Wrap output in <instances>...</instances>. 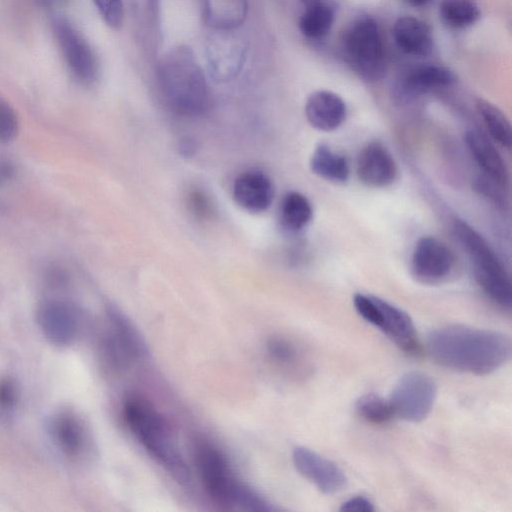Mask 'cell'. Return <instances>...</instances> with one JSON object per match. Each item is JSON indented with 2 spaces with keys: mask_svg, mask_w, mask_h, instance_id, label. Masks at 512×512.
<instances>
[{
  "mask_svg": "<svg viewBox=\"0 0 512 512\" xmlns=\"http://www.w3.org/2000/svg\"><path fill=\"white\" fill-rule=\"evenodd\" d=\"M392 35L398 48L406 54L425 57L433 50V36L430 27L416 17L398 18L393 25Z\"/></svg>",
  "mask_w": 512,
  "mask_h": 512,
  "instance_id": "obj_21",
  "label": "cell"
},
{
  "mask_svg": "<svg viewBox=\"0 0 512 512\" xmlns=\"http://www.w3.org/2000/svg\"><path fill=\"white\" fill-rule=\"evenodd\" d=\"M407 4L413 7H422L427 5L432 0H404Z\"/></svg>",
  "mask_w": 512,
  "mask_h": 512,
  "instance_id": "obj_38",
  "label": "cell"
},
{
  "mask_svg": "<svg viewBox=\"0 0 512 512\" xmlns=\"http://www.w3.org/2000/svg\"><path fill=\"white\" fill-rule=\"evenodd\" d=\"M313 217V207L309 199L297 191L288 192L281 203L280 218L289 231L305 228Z\"/></svg>",
  "mask_w": 512,
  "mask_h": 512,
  "instance_id": "obj_27",
  "label": "cell"
},
{
  "mask_svg": "<svg viewBox=\"0 0 512 512\" xmlns=\"http://www.w3.org/2000/svg\"><path fill=\"white\" fill-rule=\"evenodd\" d=\"M464 140L472 159L482 173L481 176L507 190L509 170L494 142L477 129L468 130Z\"/></svg>",
  "mask_w": 512,
  "mask_h": 512,
  "instance_id": "obj_17",
  "label": "cell"
},
{
  "mask_svg": "<svg viewBox=\"0 0 512 512\" xmlns=\"http://www.w3.org/2000/svg\"><path fill=\"white\" fill-rule=\"evenodd\" d=\"M346 62L362 79L375 82L386 72L385 49L378 23L360 17L347 28L342 39Z\"/></svg>",
  "mask_w": 512,
  "mask_h": 512,
  "instance_id": "obj_6",
  "label": "cell"
},
{
  "mask_svg": "<svg viewBox=\"0 0 512 512\" xmlns=\"http://www.w3.org/2000/svg\"><path fill=\"white\" fill-rule=\"evenodd\" d=\"M124 420L147 452L181 482L189 480V470L164 417L145 399L132 396L123 406Z\"/></svg>",
  "mask_w": 512,
  "mask_h": 512,
  "instance_id": "obj_3",
  "label": "cell"
},
{
  "mask_svg": "<svg viewBox=\"0 0 512 512\" xmlns=\"http://www.w3.org/2000/svg\"><path fill=\"white\" fill-rule=\"evenodd\" d=\"M355 409L361 418L372 424H384L394 416L389 399L374 393L358 398Z\"/></svg>",
  "mask_w": 512,
  "mask_h": 512,
  "instance_id": "obj_29",
  "label": "cell"
},
{
  "mask_svg": "<svg viewBox=\"0 0 512 512\" xmlns=\"http://www.w3.org/2000/svg\"><path fill=\"white\" fill-rule=\"evenodd\" d=\"M436 397L437 385L434 379L423 372L411 371L397 381L389 402L395 416L416 423L429 415Z\"/></svg>",
  "mask_w": 512,
  "mask_h": 512,
  "instance_id": "obj_10",
  "label": "cell"
},
{
  "mask_svg": "<svg viewBox=\"0 0 512 512\" xmlns=\"http://www.w3.org/2000/svg\"><path fill=\"white\" fill-rule=\"evenodd\" d=\"M453 231L472 261L475 279L487 297L503 309L512 306L511 278L488 241L469 223L456 219Z\"/></svg>",
  "mask_w": 512,
  "mask_h": 512,
  "instance_id": "obj_5",
  "label": "cell"
},
{
  "mask_svg": "<svg viewBox=\"0 0 512 512\" xmlns=\"http://www.w3.org/2000/svg\"><path fill=\"white\" fill-rule=\"evenodd\" d=\"M356 173L364 185L383 188L396 181L398 167L390 151L382 143L372 141L361 149L357 157Z\"/></svg>",
  "mask_w": 512,
  "mask_h": 512,
  "instance_id": "obj_15",
  "label": "cell"
},
{
  "mask_svg": "<svg viewBox=\"0 0 512 512\" xmlns=\"http://www.w3.org/2000/svg\"><path fill=\"white\" fill-rule=\"evenodd\" d=\"M234 31L213 30L205 44L207 74L217 83L236 79L246 62L247 45Z\"/></svg>",
  "mask_w": 512,
  "mask_h": 512,
  "instance_id": "obj_11",
  "label": "cell"
},
{
  "mask_svg": "<svg viewBox=\"0 0 512 512\" xmlns=\"http://www.w3.org/2000/svg\"><path fill=\"white\" fill-rule=\"evenodd\" d=\"M38 4L47 10H55L62 6L67 0H36Z\"/></svg>",
  "mask_w": 512,
  "mask_h": 512,
  "instance_id": "obj_37",
  "label": "cell"
},
{
  "mask_svg": "<svg viewBox=\"0 0 512 512\" xmlns=\"http://www.w3.org/2000/svg\"><path fill=\"white\" fill-rule=\"evenodd\" d=\"M48 432L56 446L69 457L78 456L84 446L85 434L79 419L69 411H60L47 423Z\"/></svg>",
  "mask_w": 512,
  "mask_h": 512,
  "instance_id": "obj_23",
  "label": "cell"
},
{
  "mask_svg": "<svg viewBox=\"0 0 512 512\" xmlns=\"http://www.w3.org/2000/svg\"><path fill=\"white\" fill-rule=\"evenodd\" d=\"M110 330L101 343L103 359L112 368L126 367L148 353L147 344L131 319L115 305L106 308Z\"/></svg>",
  "mask_w": 512,
  "mask_h": 512,
  "instance_id": "obj_9",
  "label": "cell"
},
{
  "mask_svg": "<svg viewBox=\"0 0 512 512\" xmlns=\"http://www.w3.org/2000/svg\"><path fill=\"white\" fill-rule=\"evenodd\" d=\"M374 510V503L362 495L351 497L340 506L342 512H373Z\"/></svg>",
  "mask_w": 512,
  "mask_h": 512,
  "instance_id": "obj_34",
  "label": "cell"
},
{
  "mask_svg": "<svg viewBox=\"0 0 512 512\" xmlns=\"http://www.w3.org/2000/svg\"><path fill=\"white\" fill-rule=\"evenodd\" d=\"M274 185L262 171L247 170L234 180L232 195L234 201L244 210L252 213L266 211L274 199Z\"/></svg>",
  "mask_w": 512,
  "mask_h": 512,
  "instance_id": "obj_19",
  "label": "cell"
},
{
  "mask_svg": "<svg viewBox=\"0 0 512 512\" xmlns=\"http://www.w3.org/2000/svg\"><path fill=\"white\" fill-rule=\"evenodd\" d=\"M455 73L448 67L427 64L415 67L403 75L394 86L399 101H409L422 94L446 88L456 82Z\"/></svg>",
  "mask_w": 512,
  "mask_h": 512,
  "instance_id": "obj_16",
  "label": "cell"
},
{
  "mask_svg": "<svg viewBox=\"0 0 512 512\" xmlns=\"http://www.w3.org/2000/svg\"><path fill=\"white\" fill-rule=\"evenodd\" d=\"M51 30L73 78L80 84H94L100 73L98 56L83 33L65 16L55 14Z\"/></svg>",
  "mask_w": 512,
  "mask_h": 512,
  "instance_id": "obj_8",
  "label": "cell"
},
{
  "mask_svg": "<svg viewBox=\"0 0 512 512\" xmlns=\"http://www.w3.org/2000/svg\"><path fill=\"white\" fill-rule=\"evenodd\" d=\"M475 106L489 138L500 146L510 149L512 129L507 116L496 105L482 98L476 100Z\"/></svg>",
  "mask_w": 512,
  "mask_h": 512,
  "instance_id": "obj_26",
  "label": "cell"
},
{
  "mask_svg": "<svg viewBox=\"0 0 512 512\" xmlns=\"http://www.w3.org/2000/svg\"><path fill=\"white\" fill-rule=\"evenodd\" d=\"M305 116L316 130H337L346 120L347 106L344 100L329 90H318L309 95L305 103Z\"/></svg>",
  "mask_w": 512,
  "mask_h": 512,
  "instance_id": "obj_20",
  "label": "cell"
},
{
  "mask_svg": "<svg viewBox=\"0 0 512 512\" xmlns=\"http://www.w3.org/2000/svg\"><path fill=\"white\" fill-rule=\"evenodd\" d=\"M189 205L197 216L206 217L210 214V202L201 191H193L189 195Z\"/></svg>",
  "mask_w": 512,
  "mask_h": 512,
  "instance_id": "obj_35",
  "label": "cell"
},
{
  "mask_svg": "<svg viewBox=\"0 0 512 512\" xmlns=\"http://www.w3.org/2000/svg\"><path fill=\"white\" fill-rule=\"evenodd\" d=\"M195 459L203 485L217 503L244 511L276 510V507L234 476L225 455L212 444L199 443L195 448Z\"/></svg>",
  "mask_w": 512,
  "mask_h": 512,
  "instance_id": "obj_4",
  "label": "cell"
},
{
  "mask_svg": "<svg viewBox=\"0 0 512 512\" xmlns=\"http://www.w3.org/2000/svg\"><path fill=\"white\" fill-rule=\"evenodd\" d=\"M36 321L44 337L57 347L74 343L80 329V314L68 300L48 298L36 310Z\"/></svg>",
  "mask_w": 512,
  "mask_h": 512,
  "instance_id": "obj_12",
  "label": "cell"
},
{
  "mask_svg": "<svg viewBox=\"0 0 512 512\" xmlns=\"http://www.w3.org/2000/svg\"><path fill=\"white\" fill-rule=\"evenodd\" d=\"M19 131L20 120L15 108L0 94V143L14 141Z\"/></svg>",
  "mask_w": 512,
  "mask_h": 512,
  "instance_id": "obj_30",
  "label": "cell"
},
{
  "mask_svg": "<svg viewBox=\"0 0 512 512\" xmlns=\"http://www.w3.org/2000/svg\"><path fill=\"white\" fill-rule=\"evenodd\" d=\"M439 14L452 28H465L480 18L481 11L475 0H441Z\"/></svg>",
  "mask_w": 512,
  "mask_h": 512,
  "instance_id": "obj_28",
  "label": "cell"
},
{
  "mask_svg": "<svg viewBox=\"0 0 512 512\" xmlns=\"http://www.w3.org/2000/svg\"><path fill=\"white\" fill-rule=\"evenodd\" d=\"M426 349L439 366L468 374L487 375L510 360L512 342L508 335L499 331L446 325L428 334Z\"/></svg>",
  "mask_w": 512,
  "mask_h": 512,
  "instance_id": "obj_1",
  "label": "cell"
},
{
  "mask_svg": "<svg viewBox=\"0 0 512 512\" xmlns=\"http://www.w3.org/2000/svg\"><path fill=\"white\" fill-rule=\"evenodd\" d=\"M136 39L154 57L162 44L161 0H128Z\"/></svg>",
  "mask_w": 512,
  "mask_h": 512,
  "instance_id": "obj_18",
  "label": "cell"
},
{
  "mask_svg": "<svg viewBox=\"0 0 512 512\" xmlns=\"http://www.w3.org/2000/svg\"><path fill=\"white\" fill-rule=\"evenodd\" d=\"M17 401V388L10 378L0 380V409L8 411L12 409Z\"/></svg>",
  "mask_w": 512,
  "mask_h": 512,
  "instance_id": "obj_33",
  "label": "cell"
},
{
  "mask_svg": "<svg viewBox=\"0 0 512 512\" xmlns=\"http://www.w3.org/2000/svg\"><path fill=\"white\" fill-rule=\"evenodd\" d=\"M104 23L114 30H119L124 21L122 0H92Z\"/></svg>",
  "mask_w": 512,
  "mask_h": 512,
  "instance_id": "obj_31",
  "label": "cell"
},
{
  "mask_svg": "<svg viewBox=\"0 0 512 512\" xmlns=\"http://www.w3.org/2000/svg\"><path fill=\"white\" fill-rule=\"evenodd\" d=\"M353 306L359 316L381 331L402 351L407 354L419 352L416 327L406 311L385 299L366 293H356Z\"/></svg>",
  "mask_w": 512,
  "mask_h": 512,
  "instance_id": "obj_7",
  "label": "cell"
},
{
  "mask_svg": "<svg viewBox=\"0 0 512 512\" xmlns=\"http://www.w3.org/2000/svg\"><path fill=\"white\" fill-rule=\"evenodd\" d=\"M266 349L270 357L277 362L288 364L297 358L295 346L282 337H272L266 343Z\"/></svg>",
  "mask_w": 512,
  "mask_h": 512,
  "instance_id": "obj_32",
  "label": "cell"
},
{
  "mask_svg": "<svg viewBox=\"0 0 512 512\" xmlns=\"http://www.w3.org/2000/svg\"><path fill=\"white\" fill-rule=\"evenodd\" d=\"M292 460L297 471L324 494H335L347 483L343 470L336 463L309 448L296 447Z\"/></svg>",
  "mask_w": 512,
  "mask_h": 512,
  "instance_id": "obj_14",
  "label": "cell"
},
{
  "mask_svg": "<svg viewBox=\"0 0 512 512\" xmlns=\"http://www.w3.org/2000/svg\"><path fill=\"white\" fill-rule=\"evenodd\" d=\"M14 174V167L8 163H0V184L6 182Z\"/></svg>",
  "mask_w": 512,
  "mask_h": 512,
  "instance_id": "obj_36",
  "label": "cell"
},
{
  "mask_svg": "<svg viewBox=\"0 0 512 512\" xmlns=\"http://www.w3.org/2000/svg\"><path fill=\"white\" fill-rule=\"evenodd\" d=\"M205 24L215 31L236 30L245 22L248 0H200Z\"/></svg>",
  "mask_w": 512,
  "mask_h": 512,
  "instance_id": "obj_22",
  "label": "cell"
},
{
  "mask_svg": "<svg viewBox=\"0 0 512 512\" xmlns=\"http://www.w3.org/2000/svg\"><path fill=\"white\" fill-rule=\"evenodd\" d=\"M309 165L316 176L332 183H345L350 176V167L346 157L324 143L315 147Z\"/></svg>",
  "mask_w": 512,
  "mask_h": 512,
  "instance_id": "obj_24",
  "label": "cell"
},
{
  "mask_svg": "<svg viewBox=\"0 0 512 512\" xmlns=\"http://www.w3.org/2000/svg\"><path fill=\"white\" fill-rule=\"evenodd\" d=\"M155 74L164 101L175 113L198 116L210 108L208 81L190 47L180 45L167 51L158 59Z\"/></svg>",
  "mask_w": 512,
  "mask_h": 512,
  "instance_id": "obj_2",
  "label": "cell"
},
{
  "mask_svg": "<svg viewBox=\"0 0 512 512\" xmlns=\"http://www.w3.org/2000/svg\"><path fill=\"white\" fill-rule=\"evenodd\" d=\"M335 19V8L328 0L303 5L298 27L308 39H319L329 33Z\"/></svg>",
  "mask_w": 512,
  "mask_h": 512,
  "instance_id": "obj_25",
  "label": "cell"
},
{
  "mask_svg": "<svg viewBox=\"0 0 512 512\" xmlns=\"http://www.w3.org/2000/svg\"><path fill=\"white\" fill-rule=\"evenodd\" d=\"M410 268L417 281L438 284L453 272L455 256L440 239L430 235L422 236L414 246Z\"/></svg>",
  "mask_w": 512,
  "mask_h": 512,
  "instance_id": "obj_13",
  "label": "cell"
}]
</instances>
